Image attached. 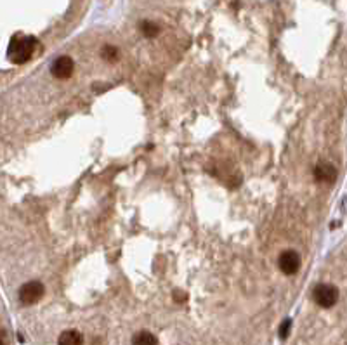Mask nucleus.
Instances as JSON below:
<instances>
[{"instance_id": "obj_1", "label": "nucleus", "mask_w": 347, "mask_h": 345, "mask_svg": "<svg viewBox=\"0 0 347 345\" xmlns=\"http://www.w3.org/2000/svg\"><path fill=\"white\" fill-rule=\"evenodd\" d=\"M37 40L33 37H14L9 44V59L16 65H23L33 56Z\"/></svg>"}, {"instance_id": "obj_2", "label": "nucleus", "mask_w": 347, "mask_h": 345, "mask_svg": "<svg viewBox=\"0 0 347 345\" xmlns=\"http://www.w3.org/2000/svg\"><path fill=\"white\" fill-rule=\"evenodd\" d=\"M313 298L320 307L330 309L337 304L339 291H337V288L332 286V284H318L313 291Z\"/></svg>"}, {"instance_id": "obj_3", "label": "nucleus", "mask_w": 347, "mask_h": 345, "mask_svg": "<svg viewBox=\"0 0 347 345\" xmlns=\"http://www.w3.org/2000/svg\"><path fill=\"white\" fill-rule=\"evenodd\" d=\"M44 284L40 281H30L19 288V300L23 305H33L44 297Z\"/></svg>"}, {"instance_id": "obj_4", "label": "nucleus", "mask_w": 347, "mask_h": 345, "mask_svg": "<svg viewBox=\"0 0 347 345\" xmlns=\"http://www.w3.org/2000/svg\"><path fill=\"white\" fill-rule=\"evenodd\" d=\"M73 69H75V63H73V59L68 58V56L58 58L51 66V73L59 80H68L69 76H71Z\"/></svg>"}, {"instance_id": "obj_5", "label": "nucleus", "mask_w": 347, "mask_h": 345, "mask_svg": "<svg viewBox=\"0 0 347 345\" xmlns=\"http://www.w3.org/2000/svg\"><path fill=\"white\" fill-rule=\"evenodd\" d=\"M278 264H279V269H281L286 276H292V274H295L297 271L300 269V257H299V253L293 252V250H286V252H283L281 255H279Z\"/></svg>"}, {"instance_id": "obj_6", "label": "nucleus", "mask_w": 347, "mask_h": 345, "mask_svg": "<svg viewBox=\"0 0 347 345\" xmlns=\"http://www.w3.org/2000/svg\"><path fill=\"white\" fill-rule=\"evenodd\" d=\"M314 177L321 182H334L337 179V168L330 163H320L314 168Z\"/></svg>"}, {"instance_id": "obj_7", "label": "nucleus", "mask_w": 347, "mask_h": 345, "mask_svg": "<svg viewBox=\"0 0 347 345\" xmlns=\"http://www.w3.org/2000/svg\"><path fill=\"white\" fill-rule=\"evenodd\" d=\"M58 345H83V337L76 330H66L59 337Z\"/></svg>"}, {"instance_id": "obj_8", "label": "nucleus", "mask_w": 347, "mask_h": 345, "mask_svg": "<svg viewBox=\"0 0 347 345\" xmlns=\"http://www.w3.org/2000/svg\"><path fill=\"white\" fill-rule=\"evenodd\" d=\"M156 344H158L156 337L149 332H139L132 339V345H156Z\"/></svg>"}, {"instance_id": "obj_9", "label": "nucleus", "mask_w": 347, "mask_h": 345, "mask_svg": "<svg viewBox=\"0 0 347 345\" xmlns=\"http://www.w3.org/2000/svg\"><path fill=\"white\" fill-rule=\"evenodd\" d=\"M141 31L144 33V37L153 38V37H156V35L160 33V28H158V24H155L153 21H142Z\"/></svg>"}, {"instance_id": "obj_10", "label": "nucleus", "mask_w": 347, "mask_h": 345, "mask_svg": "<svg viewBox=\"0 0 347 345\" xmlns=\"http://www.w3.org/2000/svg\"><path fill=\"white\" fill-rule=\"evenodd\" d=\"M101 58L104 59V61H117L118 59V49L117 47H111V45H104L103 51H101Z\"/></svg>"}, {"instance_id": "obj_11", "label": "nucleus", "mask_w": 347, "mask_h": 345, "mask_svg": "<svg viewBox=\"0 0 347 345\" xmlns=\"http://www.w3.org/2000/svg\"><path fill=\"white\" fill-rule=\"evenodd\" d=\"M290 328H292V321H290V319H285L283 325L279 326V339H286L290 333Z\"/></svg>"}, {"instance_id": "obj_12", "label": "nucleus", "mask_w": 347, "mask_h": 345, "mask_svg": "<svg viewBox=\"0 0 347 345\" xmlns=\"http://www.w3.org/2000/svg\"><path fill=\"white\" fill-rule=\"evenodd\" d=\"M174 297L177 298V302H186V293H181V291H175Z\"/></svg>"}, {"instance_id": "obj_13", "label": "nucleus", "mask_w": 347, "mask_h": 345, "mask_svg": "<svg viewBox=\"0 0 347 345\" xmlns=\"http://www.w3.org/2000/svg\"><path fill=\"white\" fill-rule=\"evenodd\" d=\"M0 345H7V337L2 330H0Z\"/></svg>"}]
</instances>
